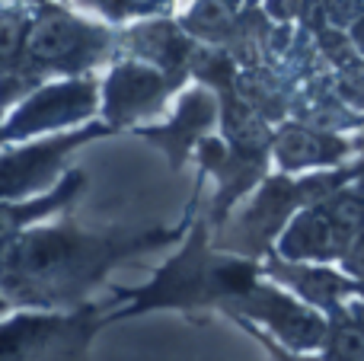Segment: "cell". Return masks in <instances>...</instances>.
I'll list each match as a JSON object with an SVG mask.
<instances>
[{
  "label": "cell",
  "mask_w": 364,
  "mask_h": 361,
  "mask_svg": "<svg viewBox=\"0 0 364 361\" xmlns=\"http://www.w3.org/2000/svg\"><path fill=\"white\" fill-rule=\"evenodd\" d=\"M19 32H23V23L19 16H4L0 19V55H13V48L19 45Z\"/></svg>",
  "instance_id": "1"
},
{
  "label": "cell",
  "mask_w": 364,
  "mask_h": 361,
  "mask_svg": "<svg viewBox=\"0 0 364 361\" xmlns=\"http://www.w3.org/2000/svg\"><path fill=\"white\" fill-rule=\"evenodd\" d=\"M132 4H151V0H132Z\"/></svg>",
  "instance_id": "2"
}]
</instances>
